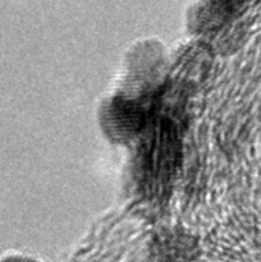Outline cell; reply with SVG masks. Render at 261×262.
<instances>
[{"label": "cell", "instance_id": "cell-1", "mask_svg": "<svg viewBox=\"0 0 261 262\" xmlns=\"http://www.w3.org/2000/svg\"><path fill=\"white\" fill-rule=\"evenodd\" d=\"M3 262H25V261L17 260V258H9V260H5V261H3Z\"/></svg>", "mask_w": 261, "mask_h": 262}]
</instances>
